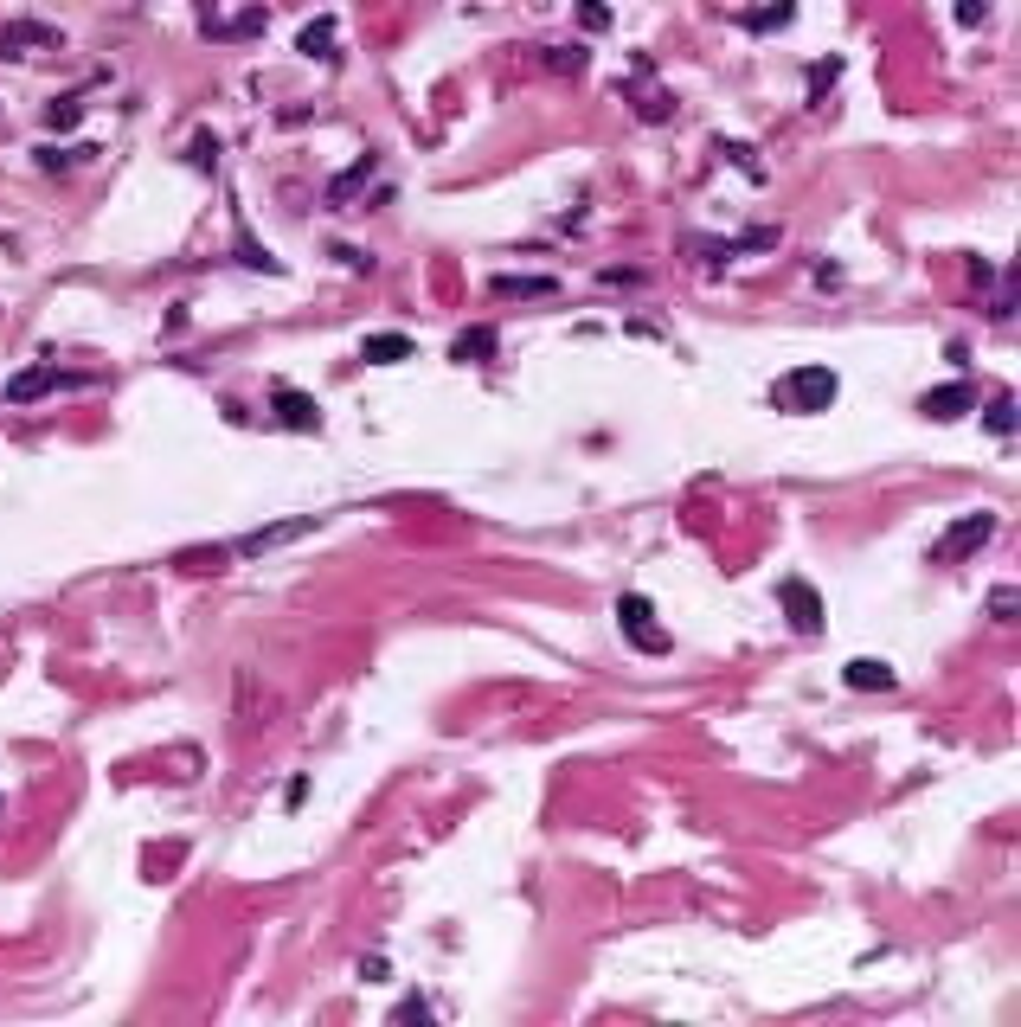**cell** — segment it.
<instances>
[{"label":"cell","mask_w":1021,"mask_h":1027,"mask_svg":"<svg viewBox=\"0 0 1021 1027\" xmlns=\"http://www.w3.org/2000/svg\"><path fill=\"white\" fill-rule=\"evenodd\" d=\"M835 392H842L835 366H790V373L771 379V405L790 411V418H816V411H829Z\"/></svg>","instance_id":"obj_1"},{"label":"cell","mask_w":1021,"mask_h":1027,"mask_svg":"<svg viewBox=\"0 0 1021 1027\" xmlns=\"http://www.w3.org/2000/svg\"><path fill=\"white\" fill-rule=\"evenodd\" d=\"M617 630L630 636L643 655H668V649H675V636L655 623V604H649L643 591H623V597H617Z\"/></svg>","instance_id":"obj_2"},{"label":"cell","mask_w":1021,"mask_h":1027,"mask_svg":"<svg viewBox=\"0 0 1021 1027\" xmlns=\"http://www.w3.org/2000/svg\"><path fill=\"white\" fill-rule=\"evenodd\" d=\"M777 604H784V617H790L797 636H822V630H829V610H822V597H816L810 578H777Z\"/></svg>","instance_id":"obj_3"},{"label":"cell","mask_w":1021,"mask_h":1027,"mask_svg":"<svg viewBox=\"0 0 1021 1027\" xmlns=\"http://www.w3.org/2000/svg\"><path fill=\"white\" fill-rule=\"evenodd\" d=\"M989 533H996V514H964V520H951V527L938 533V546H932V565L970 559L977 546H989Z\"/></svg>","instance_id":"obj_4"},{"label":"cell","mask_w":1021,"mask_h":1027,"mask_svg":"<svg viewBox=\"0 0 1021 1027\" xmlns=\"http://www.w3.org/2000/svg\"><path fill=\"white\" fill-rule=\"evenodd\" d=\"M302 533H315V514L277 520V527H257V533H245V540H232V553H238V559H264V553H277V546L302 540Z\"/></svg>","instance_id":"obj_5"},{"label":"cell","mask_w":1021,"mask_h":1027,"mask_svg":"<svg viewBox=\"0 0 1021 1027\" xmlns=\"http://www.w3.org/2000/svg\"><path fill=\"white\" fill-rule=\"evenodd\" d=\"M270 405H277V424H283V431H322V405H315L309 392L277 386V392H270Z\"/></svg>","instance_id":"obj_6"},{"label":"cell","mask_w":1021,"mask_h":1027,"mask_svg":"<svg viewBox=\"0 0 1021 1027\" xmlns=\"http://www.w3.org/2000/svg\"><path fill=\"white\" fill-rule=\"evenodd\" d=\"M970 405H977V392H970V386H932V392H925V418H932V424H957V418H964V411Z\"/></svg>","instance_id":"obj_7"},{"label":"cell","mask_w":1021,"mask_h":1027,"mask_svg":"<svg viewBox=\"0 0 1021 1027\" xmlns=\"http://www.w3.org/2000/svg\"><path fill=\"white\" fill-rule=\"evenodd\" d=\"M52 386H84V379H65V373H52V366H26V373L7 379V398H13V405H26V398H39V392H52Z\"/></svg>","instance_id":"obj_8"},{"label":"cell","mask_w":1021,"mask_h":1027,"mask_svg":"<svg viewBox=\"0 0 1021 1027\" xmlns=\"http://www.w3.org/2000/svg\"><path fill=\"white\" fill-rule=\"evenodd\" d=\"M26 45H58V26H39V20H13L0 33V58H26Z\"/></svg>","instance_id":"obj_9"},{"label":"cell","mask_w":1021,"mask_h":1027,"mask_svg":"<svg viewBox=\"0 0 1021 1027\" xmlns=\"http://www.w3.org/2000/svg\"><path fill=\"white\" fill-rule=\"evenodd\" d=\"M495 347H501V334L495 328H463L450 341V360H469V366H489L495 360Z\"/></svg>","instance_id":"obj_10"},{"label":"cell","mask_w":1021,"mask_h":1027,"mask_svg":"<svg viewBox=\"0 0 1021 1027\" xmlns=\"http://www.w3.org/2000/svg\"><path fill=\"white\" fill-rule=\"evenodd\" d=\"M411 354H418L411 334H367V341H360V360H373V366H399Z\"/></svg>","instance_id":"obj_11"},{"label":"cell","mask_w":1021,"mask_h":1027,"mask_svg":"<svg viewBox=\"0 0 1021 1027\" xmlns=\"http://www.w3.org/2000/svg\"><path fill=\"white\" fill-rule=\"evenodd\" d=\"M367 180H373V155H360L354 167H341V174L328 180V206H347V199H354L360 187H367Z\"/></svg>","instance_id":"obj_12"},{"label":"cell","mask_w":1021,"mask_h":1027,"mask_svg":"<svg viewBox=\"0 0 1021 1027\" xmlns=\"http://www.w3.org/2000/svg\"><path fill=\"white\" fill-rule=\"evenodd\" d=\"M842 681L855 687V694H867V687H880V694H887V687L899 681V674H893L887 662H874V655H861V662H848V674H842Z\"/></svg>","instance_id":"obj_13"},{"label":"cell","mask_w":1021,"mask_h":1027,"mask_svg":"<svg viewBox=\"0 0 1021 1027\" xmlns=\"http://www.w3.org/2000/svg\"><path fill=\"white\" fill-rule=\"evenodd\" d=\"M553 277H514V270H508V277H495V296H508V302H540V296H553Z\"/></svg>","instance_id":"obj_14"},{"label":"cell","mask_w":1021,"mask_h":1027,"mask_svg":"<svg viewBox=\"0 0 1021 1027\" xmlns=\"http://www.w3.org/2000/svg\"><path fill=\"white\" fill-rule=\"evenodd\" d=\"M296 52H309V58H322V65H328V58H334V20H328V13H322V20H315V26H302V39H296Z\"/></svg>","instance_id":"obj_15"},{"label":"cell","mask_w":1021,"mask_h":1027,"mask_svg":"<svg viewBox=\"0 0 1021 1027\" xmlns=\"http://www.w3.org/2000/svg\"><path fill=\"white\" fill-rule=\"evenodd\" d=\"M989 431H996V437H1015V398L1009 392H996V405H989Z\"/></svg>","instance_id":"obj_16"},{"label":"cell","mask_w":1021,"mask_h":1027,"mask_svg":"<svg viewBox=\"0 0 1021 1027\" xmlns=\"http://www.w3.org/2000/svg\"><path fill=\"white\" fill-rule=\"evenodd\" d=\"M546 65L566 71V78H578V71H585V52H578V45H566V52H546Z\"/></svg>","instance_id":"obj_17"},{"label":"cell","mask_w":1021,"mask_h":1027,"mask_svg":"<svg viewBox=\"0 0 1021 1027\" xmlns=\"http://www.w3.org/2000/svg\"><path fill=\"white\" fill-rule=\"evenodd\" d=\"M78 116H84V103H78V97H58V110L45 116V122H52V129H71Z\"/></svg>","instance_id":"obj_18"},{"label":"cell","mask_w":1021,"mask_h":1027,"mask_svg":"<svg viewBox=\"0 0 1021 1027\" xmlns=\"http://www.w3.org/2000/svg\"><path fill=\"white\" fill-rule=\"evenodd\" d=\"M989 617H1002V623L1015 617V591H1009V585H1002V591H989Z\"/></svg>","instance_id":"obj_19"},{"label":"cell","mask_w":1021,"mask_h":1027,"mask_svg":"<svg viewBox=\"0 0 1021 1027\" xmlns=\"http://www.w3.org/2000/svg\"><path fill=\"white\" fill-rule=\"evenodd\" d=\"M578 20H585V26H604V20H611V13H604L598 0H578Z\"/></svg>","instance_id":"obj_20"},{"label":"cell","mask_w":1021,"mask_h":1027,"mask_svg":"<svg viewBox=\"0 0 1021 1027\" xmlns=\"http://www.w3.org/2000/svg\"><path fill=\"white\" fill-rule=\"evenodd\" d=\"M957 20H964V26H977V20H983V0H964V7H957Z\"/></svg>","instance_id":"obj_21"}]
</instances>
